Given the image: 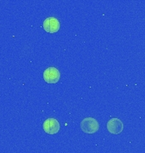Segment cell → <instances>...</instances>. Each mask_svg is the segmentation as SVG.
I'll return each instance as SVG.
<instances>
[{"label": "cell", "instance_id": "6da1fadb", "mask_svg": "<svg viewBox=\"0 0 145 153\" xmlns=\"http://www.w3.org/2000/svg\"><path fill=\"white\" fill-rule=\"evenodd\" d=\"M81 128L86 134H94L99 129L98 121L93 117H86L81 123Z\"/></svg>", "mask_w": 145, "mask_h": 153}, {"label": "cell", "instance_id": "7a4b0ae2", "mask_svg": "<svg viewBox=\"0 0 145 153\" xmlns=\"http://www.w3.org/2000/svg\"><path fill=\"white\" fill-rule=\"evenodd\" d=\"M60 72L55 67H48L43 72V79L48 83H56L59 81Z\"/></svg>", "mask_w": 145, "mask_h": 153}, {"label": "cell", "instance_id": "3957f363", "mask_svg": "<svg viewBox=\"0 0 145 153\" xmlns=\"http://www.w3.org/2000/svg\"><path fill=\"white\" fill-rule=\"evenodd\" d=\"M60 28V24L57 18L48 17L43 22V29L48 33H57Z\"/></svg>", "mask_w": 145, "mask_h": 153}, {"label": "cell", "instance_id": "277c9868", "mask_svg": "<svg viewBox=\"0 0 145 153\" xmlns=\"http://www.w3.org/2000/svg\"><path fill=\"white\" fill-rule=\"evenodd\" d=\"M43 130L48 134H55L59 131L60 125L55 118H48L43 123Z\"/></svg>", "mask_w": 145, "mask_h": 153}, {"label": "cell", "instance_id": "5b68a950", "mask_svg": "<svg viewBox=\"0 0 145 153\" xmlns=\"http://www.w3.org/2000/svg\"><path fill=\"white\" fill-rule=\"evenodd\" d=\"M124 126L122 122L119 118H111L107 123V129L112 134H119L123 130Z\"/></svg>", "mask_w": 145, "mask_h": 153}]
</instances>
